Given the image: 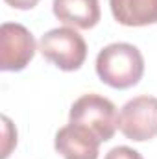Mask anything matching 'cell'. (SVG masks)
<instances>
[{"mask_svg": "<svg viewBox=\"0 0 157 159\" xmlns=\"http://www.w3.org/2000/svg\"><path fill=\"white\" fill-rule=\"evenodd\" d=\"M54 15L67 26L89 30L100 22L98 0H54Z\"/></svg>", "mask_w": 157, "mask_h": 159, "instance_id": "7", "label": "cell"}, {"mask_svg": "<svg viewBox=\"0 0 157 159\" xmlns=\"http://www.w3.org/2000/svg\"><path fill=\"white\" fill-rule=\"evenodd\" d=\"M56 152L63 159H98L100 139L79 124H67L56 133Z\"/></svg>", "mask_w": 157, "mask_h": 159, "instance_id": "6", "label": "cell"}, {"mask_svg": "<svg viewBox=\"0 0 157 159\" xmlns=\"http://www.w3.org/2000/svg\"><path fill=\"white\" fill-rule=\"evenodd\" d=\"M104 159H144V157L129 146H117V148L109 150Z\"/></svg>", "mask_w": 157, "mask_h": 159, "instance_id": "10", "label": "cell"}, {"mask_svg": "<svg viewBox=\"0 0 157 159\" xmlns=\"http://www.w3.org/2000/svg\"><path fill=\"white\" fill-rule=\"evenodd\" d=\"M117 126L126 139L135 143L157 137V98L142 94L126 102L118 113Z\"/></svg>", "mask_w": 157, "mask_h": 159, "instance_id": "4", "label": "cell"}, {"mask_svg": "<svg viewBox=\"0 0 157 159\" xmlns=\"http://www.w3.org/2000/svg\"><path fill=\"white\" fill-rule=\"evenodd\" d=\"M111 13L122 26H148L157 22V0H109Z\"/></svg>", "mask_w": 157, "mask_h": 159, "instance_id": "8", "label": "cell"}, {"mask_svg": "<svg viewBox=\"0 0 157 159\" xmlns=\"http://www.w3.org/2000/svg\"><path fill=\"white\" fill-rule=\"evenodd\" d=\"M69 119L72 124H79L87 129H91L100 143H105L113 139L117 131V107L115 104L96 93L83 94L72 104Z\"/></svg>", "mask_w": 157, "mask_h": 159, "instance_id": "2", "label": "cell"}, {"mask_svg": "<svg viewBox=\"0 0 157 159\" xmlns=\"http://www.w3.org/2000/svg\"><path fill=\"white\" fill-rule=\"evenodd\" d=\"M6 4L15 9H34L39 4V0H6Z\"/></svg>", "mask_w": 157, "mask_h": 159, "instance_id": "11", "label": "cell"}, {"mask_svg": "<svg viewBox=\"0 0 157 159\" xmlns=\"http://www.w3.org/2000/svg\"><path fill=\"white\" fill-rule=\"evenodd\" d=\"M96 74L113 89H129L144 74V57L129 43H113L96 56Z\"/></svg>", "mask_w": 157, "mask_h": 159, "instance_id": "1", "label": "cell"}, {"mask_svg": "<svg viewBox=\"0 0 157 159\" xmlns=\"http://www.w3.org/2000/svg\"><path fill=\"white\" fill-rule=\"evenodd\" d=\"M2 122H4V144H2V156L0 159H7L11 150L17 146V129L13 128L11 120L7 117H2Z\"/></svg>", "mask_w": 157, "mask_h": 159, "instance_id": "9", "label": "cell"}, {"mask_svg": "<svg viewBox=\"0 0 157 159\" xmlns=\"http://www.w3.org/2000/svg\"><path fill=\"white\" fill-rule=\"evenodd\" d=\"M39 52L57 69L72 72L85 63L87 43L74 28H54L41 37Z\"/></svg>", "mask_w": 157, "mask_h": 159, "instance_id": "3", "label": "cell"}, {"mask_svg": "<svg viewBox=\"0 0 157 159\" xmlns=\"http://www.w3.org/2000/svg\"><path fill=\"white\" fill-rule=\"evenodd\" d=\"M35 39L32 32L17 22H4L0 26V69L19 72L30 65L35 56Z\"/></svg>", "mask_w": 157, "mask_h": 159, "instance_id": "5", "label": "cell"}]
</instances>
